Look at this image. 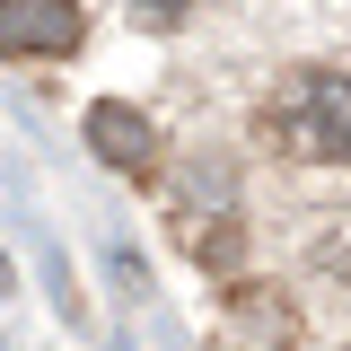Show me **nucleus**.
<instances>
[{
    "label": "nucleus",
    "mask_w": 351,
    "mask_h": 351,
    "mask_svg": "<svg viewBox=\"0 0 351 351\" xmlns=\"http://www.w3.org/2000/svg\"><path fill=\"white\" fill-rule=\"evenodd\" d=\"M263 141H281L307 167L351 158V71H299V80L263 106Z\"/></svg>",
    "instance_id": "f257e3e1"
},
{
    "label": "nucleus",
    "mask_w": 351,
    "mask_h": 351,
    "mask_svg": "<svg viewBox=\"0 0 351 351\" xmlns=\"http://www.w3.org/2000/svg\"><path fill=\"white\" fill-rule=\"evenodd\" d=\"M88 18L80 0H0V53H18V62H62V53H80Z\"/></svg>",
    "instance_id": "f03ea898"
},
{
    "label": "nucleus",
    "mask_w": 351,
    "mask_h": 351,
    "mask_svg": "<svg viewBox=\"0 0 351 351\" xmlns=\"http://www.w3.org/2000/svg\"><path fill=\"white\" fill-rule=\"evenodd\" d=\"M88 149H97L106 167H123V176H149L158 167V123H149L141 106H123V97H97V106H88Z\"/></svg>",
    "instance_id": "7ed1b4c3"
},
{
    "label": "nucleus",
    "mask_w": 351,
    "mask_h": 351,
    "mask_svg": "<svg viewBox=\"0 0 351 351\" xmlns=\"http://www.w3.org/2000/svg\"><path fill=\"white\" fill-rule=\"evenodd\" d=\"M176 246H184L193 263H211V272H237V263H246V237H237L228 202H219V211H202V202H176Z\"/></svg>",
    "instance_id": "20e7f679"
},
{
    "label": "nucleus",
    "mask_w": 351,
    "mask_h": 351,
    "mask_svg": "<svg viewBox=\"0 0 351 351\" xmlns=\"http://www.w3.org/2000/svg\"><path fill=\"white\" fill-rule=\"evenodd\" d=\"M176 9H184V0H141V18H149V27H176Z\"/></svg>",
    "instance_id": "39448f33"
}]
</instances>
